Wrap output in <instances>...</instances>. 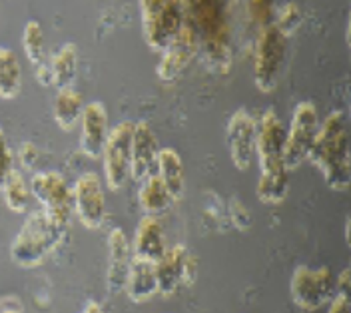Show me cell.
I'll use <instances>...</instances> for the list:
<instances>
[{"mask_svg":"<svg viewBox=\"0 0 351 313\" xmlns=\"http://www.w3.org/2000/svg\"><path fill=\"white\" fill-rule=\"evenodd\" d=\"M156 174L166 184V188L170 190V194L176 201L184 196L186 170H184L182 156L176 152L174 148H160L158 158H156Z\"/></svg>","mask_w":351,"mask_h":313,"instance_id":"cell-21","label":"cell"},{"mask_svg":"<svg viewBox=\"0 0 351 313\" xmlns=\"http://www.w3.org/2000/svg\"><path fill=\"white\" fill-rule=\"evenodd\" d=\"M256 138H258V120L245 108H238L230 116L226 126V142L236 170L245 172L254 164Z\"/></svg>","mask_w":351,"mask_h":313,"instance_id":"cell-11","label":"cell"},{"mask_svg":"<svg viewBox=\"0 0 351 313\" xmlns=\"http://www.w3.org/2000/svg\"><path fill=\"white\" fill-rule=\"evenodd\" d=\"M307 160L322 172L331 190L346 192L351 181V154L348 122L343 112H331L319 124Z\"/></svg>","mask_w":351,"mask_h":313,"instance_id":"cell-1","label":"cell"},{"mask_svg":"<svg viewBox=\"0 0 351 313\" xmlns=\"http://www.w3.org/2000/svg\"><path fill=\"white\" fill-rule=\"evenodd\" d=\"M66 225L54 222L43 208L30 210L24 224L10 244V260L14 266L32 269L44 262L60 247L66 236Z\"/></svg>","mask_w":351,"mask_h":313,"instance_id":"cell-2","label":"cell"},{"mask_svg":"<svg viewBox=\"0 0 351 313\" xmlns=\"http://www.w3.org/2000/svg\"><path fill=\"white\" fill-rule=\"evenodd\" d=\"M0 192H2V198H4L6 208H8L12 214H28V212L32 210L34 196H32L30 179H26L22 170H16V168H14V170L8 174V178L4 179Z\"/></svg>","mask_w":351,"mask_h":313,"instance_id":"cell-23","label":"cell"},{"mask_svg":"<svg viewBox=\"0 0 351 313\" xmlns=\"http://www.w3.org/2000/svg\"><path fill=\"white\" fill-rule=\"evenodd\" d=\"M34 76H36L38 84H40V86H44V88L52 86V74H50L48 60H46V62H43V64H38V66H34Z\"/></svg>","mask_w":351,"mask_h":313,"instance_id":"cell-33","label":"cell"},{"mask_svg":"<svg viewBox=\"0 0 351 313\" xmlns=\"http://www.w3.org/2000/svg\"><path fill=\"white\" fill-rule=\"evenodd\" d=\"M136 122L124 120L108 132L102 148V168L104 184L112 192H120L130 179L132 164V136Z\"/></svg>","mask_w":351,"mask_h":313,"instance_id":"cell-5","label":"cell"},{"mask_svg":"<svg viewBox=\"0 0 351 313\" xmlns=\"http://www.w3.org/2000/svg\"><path fill=\"white\" fill-rule=\"evenodd\" d=\"M329 312L331 313H339V312H350L351 308V295H346V293H333V297L329 299Z\"/></svg>","mask_w":351,"mask_h":313,"instance_id":"cell-32","label":"cell"},{"mask_svg":"<svg viewBox=\"0 0 351 313\" xmlns=\"http://www.w3.org/2000/svg\"><path fill=\"white\" fill-rule=\"evenodd\" d=\"M276 10H278V0H247V6H245L247 21L258 30L274 23Z\"/></svg>","mask_w":351,"mask_h":313,"instance_id":"cell-28","label":"cell"},{"mask_svg":"<svg viewBox=\"0 0 351 313\" xmlns=\"http://www.w3.org/2000/svg\"><path fill=\"white\" fill-rule=\"evenodd\" d=\"M21 90V60L8 46H0V100H14Z\"/></svg>","mask_w":351,"mask_h":313,"instance_id":"cell-24","label":"cell"},{"mask_svg":"<svg viewBox=\"0 0 351 313\" xmlns=\"http://www.w3.org/2000/svg\"><path fill=\"white\" fill-rule=\"evenodd\" d=\"M197 54V38L190 24L186 23L178 32L174 40L162 50V58L158 62L156 74L164 82H174L182 76V72L190 66V62Z\"/></svg>","mask_w":351,"mask_h":313,"instance_id":"cell-13","label":"cell"},{"mask_svg":"<svg viewBox=\"0 0 351 313\" xmlns=\"http://www.w3.org/2000/svg\"><path fill=\"white\" fill-rule=\"evenodd\" d=\"M160 152L156 134L146 122H136L134 136H132V164L130 178L134 181H142L156 172V158Z\"/></svg>","mask_w":351,"mask_h":313,"instance_id":"cell-16","label":"cell"},{"mask_svg":"<svg viewBox=\"0 0 351 313\" xmlns=\"http://www.w3.org/2000/svg\"><path fill=\"white\" fill-rule=\"evenodd\" d=\"M256 194H258V200L265 205L282 203L289 196V170L260 172Z\"/></svg>","mask_w":351,"mask_h":313,"instance_id":"cell-25","label":"cell"},{"mask_svg":"<svg viewBox=\"0 0 351 313\" xmlns=\"http://www.w3.org/2000/svg\"><path fill=\"white\" fill-rule=\"evenodd\" d=\"M285 126L274 110H265L258 122L256 138V156L260 172H278L287 170L284 162Z\"/></svg>","mask_w":351,"mask_h":313,"instance_id":"cell-12","label":"cell"},{"mask_svg":"<svg viewBox=\"0 0 351 313\" xmlns=\"http://www.w3.org/2000/svg\"><path fill=\"white\" fill-rule=\"evenodd\" d=\"M132 258H140L146 262L156 264L162 253L166 251V234L160 218L156 216H144L132 238Z\"/></svg>","mask_w":351,"mask_h":313,"instance_id":"cell-17","label":"cell"},{"mask_svg":"<svg viewBox=\"0 0 351 313\" xmlns=\"http://www.w3.org/2000/svg\"><path fill=\"white\" fill-rule=\"evenodd\" d=\"M306 23V16H304V10L295 4V2H287L282 8L276 10V18L274 24L284 32L287 38H291L302 26Z\"/></svg>","mask_w":351,"mask_h":313,"instance_id":"cell-27","label":"cell"},{"mask_svg":"<svg viewBox=\"0 0 351 313\" xmlns=\"http://www.w3.org/2000/svg\"><path fill=\"white\" fill-rule=\"evenodd\" d=\"M230 218L238 229H247L252 225V214L250 210L238 200L230 201Z\"/></svg>","mask_w":351,"mask_h":313,"instance_id":"cell-31","label":"cell"},{"mask_svg":"<svg viewBox=\"0 0 351 313\" xmlns=\"http://www.w3.org/2000/svg\"><path fill=\"white\" fill-rule=\"evenodd\" d=\"M12 170H14V154L8 146V140H6L4 132L0 130V188Z\"/></svg>","mask_w":351,"mask_h":313,"instance_id":"cell-30","label":"cell"},{"mask_svg":"<svg viewBox=\"0 0 351 313\" xmlns=\"http://www.w3.org/2000/svg\"><path fill=\"white\" fill-rule=\"evenodd\" d=\"M289 293L300 310L317 312L328 305L335 293V275L329 268L313 269L300 266L291 275Z\"/></svg>","mask_w":351,"mask_h":313,"instance_id":"cell-8","label":"cell"},{"mask_svg":"<svg viewBox=\"0 0 351 313\" xmlns=\"http://www.w3.org/2000/svg\"><path fill=\"white\" fill-rule=\"evenodd\" d=\"M319 130V116L313 102H300L291 116L289 130H285L284 162L285 168L298 170L309 156V150L315 142V136Z\"/></svg>","mask_w":351,"mask_h":313,"instance_id":"cell-7","label":"cell"},{"mask_svg":"<svg viewBox=\"0 0 351 313\" xmlns=\"http://www.w3.org/2000/svg\"><path fill=\"white\" fill-rule=\"evenodd\" d=\"M48 66L52 74V86L66 88L72 86L78 76V48L72 42L62 45L52 56H48Z\"/></svg>","mask_w":351,"mask_h":313,"instance_id":"cell-22","label":"cell"},{"mask_svg":"<svg viewBox=\"0 0 351 313\" xmlns=\"http://www.w3.org/2000/svg\"><path fill=\"white\" fill-rule=\"evenodd\" d=\"M287 48L289 38L276 24L271 23L260 28L254 48V82L256 88L263 94L278 88L287 60Z\"/></svg>","mask_w":351,"mask_h":313,"instance_id":"cell-3","label":"cell"},{"mask_svg":"<svg viewBox=\"0 0 351 313\" xmlns=\"http://www.w3.org/2000/svg\"><path fill=\"white\" fill-rule=\"evenodd\" d=\"M22 50L32 66H38L48 60L46 52V40H44V30L36 21H28L22 30Z\"/></svg>","mask_w":351,"mask_h":313,"instance_id":"cell-26","label":"cell"},{"mask_svg":"<svg viewBox=\"0 0 351 313\" xmlns=\"http://www.w3.org/2000/svg\"><path fill=\"white\" fill-rule=\"evenodd\" d=\"M174 201L176 200L172 198L170 190L166 188V184L162 181V178L156 172L140 181L138 203H140V210L144 212V216L160 218L162 214H166L172 208Z\"/></svg>","mask_w":351,"mask_h":313,"instance_id":"cell-20","label":"cell"},{"mask_svg":"<svg viewBox=\"0 0 351 313\" xmlns=\"http://www.w3.org/2000/svg\"><path fill=\"white\" fill-rule=\"evenodd\" d=\"M80 152L90 160L102 156L104 142L108 138V112L102 102H88L80 116Z\"/></svg>","mask_w":351,"mask_h":313,"instance_id":"cell-14","label":"cell"},{"mask_svg":"<svg viewBox=\"0 0 351 313\" xmlns=\"http://www.w3.org/2000/svg\"><path fill=\"white\" fill-rule=\"evenodd\" d=\"M84 312H86V313L102 312V305H100V303H96V301H88V305L84 308Z\"/></svg>","mask_w":351,"mask_h":313,"instance_id":"cell-35","label":"cell"},{"mask_svg":"<svg viewBox=\"0 0 351 313\" xmlns=\"http://www.w3.org/2000/svg\"><path fill=\"white\" fill-rule=\"evenodd\" d=\"M82 110H84V96H82V92H78L74 86L58 88L56 98L52 102V116H54L56 126L62 132L68 134V132H72L78 126Z\"/></svg>","mask_w":351,"mask_h":313,"instance_id":"cell-19","label":"cell"},{"mask_svg":"<svg viewBox=\"0 0 351 313\" xmlns=\"http://www.w3.org/2000/svg\"><path fill=\"white\" fill-rule=\"evenodd\" d=\"M158 293L164 297H172L180 288H190L196 281L197 262L188 251V247L176 244L166 247L162 258L154 264Z\"/></svg>","mask_w":351,"mask_h":313,"instance_id":"cell-9","label":"cell"},{"mask_svg":"<svg viewBox=\"0 0 351 313\" xmlns=\"http://www.w3.org/2000/svg\"><path fill=\"white\" fill-rule=\"evenodd\" d=\"M30 188L34 200L40 203L44 212L54 222L68 227L74 216V194L64 176L54 170L34 172L30 178Z\"/></svg>","mask_w":351,"mask_h":313,"instance_id":"cell-6","label":"cell"},{"mask_svg":"<svg viewBox=\"0 0 351 313\" xmlns=\"http://www.w3.org/2000/svg\"><path fill=\"white\" fill-rule=\"evenodd\" d=\"M132 264L130 240L122 227H114L108 234V269H106V290L110 295L124 291Z\"/></svg>","mask_w":351,"mask_h":313,"instance_id":"cell-15","label":"cell"},{"mask_svg":"<svg viewBox=\"0 0 351 313\" xmlns=\"http://www.w3.org/2000/svg\"><path fill=\"white\" fill-rule=\"evenodd\" d=\"M40 152L32 142H22L19 152H16V160L21 164L22 172H34L36 164H38Z\"/></svg>","mask_w":351,"mask_h":313,"instance_id":"cell-29","label":"cell"},{"mask_svg":"<svg viewBox=\"0 0 351 313\" xmlns=\"http://www.w3.org/2000/svg\"><path fill=\"white\" fill-rule=\"evenodd\" d=\"M142 34L154 52H162L186 24L184 0H138Z\"/></svg>","mask_w":351,"mask_h":313,"instance_id":"cell-4","label":"cell"},{"mask_svg":"<svg viewBox=\"0 0 351 313\" xmlns=\"http://www.w3.org/2000/svg\"><path fill=\"white\" fill-rule=\"evenodd\" d=\"M74 194V216L86 229H102L108 218L106 194L102 178L96 172H84L72 186Z\"/></svg>","mask_w":351,"mask_h":313,"instance_id":"cell-10","label":"cell"},{"mask_svg":"<svg viewBox=\"0 0 351 313\" xmlns=\"http://www.w3.org/2000/svg\"><path fill=\"white\" fill-rule=\"evenodd\" d=\"M124 291H126L128 299L134 303H144V301L152 299L158 293V281H156V271H154L152 262L132 258Z\"/></svg>","mask_w":351,"mask_h":313,"instance_id":"cell-18","label":"cell"},{"mask_svg":"<svg viewBox=\"0 0 351 313\" xmlns=\"http://www.w3.org/2000/svg\"><path fill=\"white\" fill-rule=\"evenodd\" d=\"M0 312H24V303L19 297H12V295L0 297Z\"/></svg>","mask_w":351,"mask_h":313,"instance_id":"cell-34","label":"cell"}]
</instances>
